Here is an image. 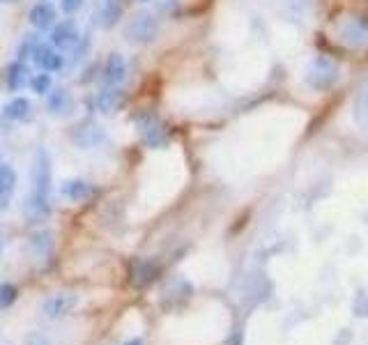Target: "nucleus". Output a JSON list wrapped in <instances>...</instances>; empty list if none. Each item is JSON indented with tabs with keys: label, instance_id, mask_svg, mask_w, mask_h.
I'll return each mask as SVG.
<instances>
[{
	"label": "nucleus",
	"instance_id": "13",
	"mask_svg": "<svg viewBox=\"0 0 368 345\" xmlns=\"http://www.w3.org/2000/svg\"><path fill=\"white\" fill-rule=\"evenodd\" d=\"M28 18H30V26L35 28L37 33L51 30V28L55 26V21H58V9H55L51 3H46V0H42V3H37L30 9Z\"/></svg>",
	"mask_w": 368,
	"mask_h": 345
},
{
	"label": "nucleus",
	"instance_id": "7",
	"mask_svg": "<svg viewBox=\"0 0 368 345\" xmlns=\"http://www.w3.org/2000/svg\"><path fill=\"white\" fill-rule=\"evenodd\" d=\"M340 42L352 46V49H364L368 46V23L359 16H350L340 23Z\"/></svg>",
	"mask_w": 368,
	"mask_h": 345
},
{
	"label": "nucleus",
	"instance_id": "22",
	"mask_svg": "<svg viewBox=\"0 0 368 345\" xmlns=\"http://www.w3.org/2000/svg\"><path fill=\"white\" fill-rule=\"evenodd\" d=\"M42 40L37 35H25L23 37V42L18 44V51H16V60H21V62H25V60H33V53H35V49H37V44H40Z\"/></svg>",
	"mask_w": 368,
	"mask_h": 345
},
{
	"label": "nucleus",
	"instance_id": "11",
	"mask_svg": "<svg viewBox=\"0 0 368 345\" xmlns=\"http://www.w3.org/2000/svg\"><path fill=\"white\" fill-rule=\"evenodd\" d=\"M125 101H127V92L120 86L104 88V90L97 92L95 108L99 111L101 115H113V113H117V111L125 106Z\"/></svg>",
	"mask_w": 368,
	"mask_h": 345
},
{
	"label": "nucleus",
	"instance_id": "27",
	"mask_svg": "<svg viewBox=\"0 0 368 345\" xmlns=\"http://www.w3.org/2000/svg\"><path fill=\"white\" fill-rule=\"evenodd\" d=\"M83 5H86V0H60V9L64 14H76Z\"/></svg>",
	"mask_w": 368,
	"mask_h": 345
},
{
	"label": "nucleus",
	"instance_id": "25",
	"mask_svg": "<svg viewBox=\"0 0 368 345\" xmlns=\"http://www.w3.org/2000/svg\"><path fill=\"white\" fill-rule=\"evenodd\" d=\"M156 12H161V14H175L180 9V3L178 0H156Z\"/></svg>",
	"mask_w": 368,
	"mask_h": 345
},
{
	"label": "nucleus",
	"instance_id": "3",
	"mask_svg": "<svg viewBox=\"0 0 368 345\" xmlns=\"http://www.w3.org/2000/svg\"><path fill=\"white\" fill-rule=\"evenodd\" d=\"M338 79H340V67L331 58H327V55H316V58L309 62L306 77H304L306 86L316 92L331 90L338 83Z\"/></svg>",
	"mask_w": 368,
	"mask_h": 345
},
{
	"label": "nucleus",
	"instance_id": "28",
	"mask_svg": "<svg viewBox=\"0 0 368 345\" xmlns=\"http://www.w3.org/2000/svg\"><path fill=\"white\" fill-rule=\"evenodd\" d=\"M23 345H51V341L42 336V334H33V336H28Z\"/></svg>",
	"mask_w": 368,
	"mask_h": 345
},
{
	"label": "nucleus",
	"instance_id": "8",
	"mask_svg": "<svg viewBox=\"0 0 368 345\" xmlns=\"http://www.w3.org/2000/svg\"><path fill=\"white\" fill-rule=\"evenodd\" d=\"M79 302H81L79 295H74V293H58V295H51L49 300L44 302L42 311H44L46 318L58 320V318H64V315H69L79 306Z\"/></svg>",
	"mask_w": 368,
	"mask_h": 345
},
{
	"label": "nucleus",
	"instance_id": "10",
	"mask_svg": "<svg viewBox=\"0 0 368 345\" xmlns=\"http://www.w3.org/2000/svg\"><path fill=\"white\" fill-rule=\"evenodd\" d=\"M127 74H129V64H127L125 55L122 53H110L106 58V62H104V69H101V81L106 83V88L122 86Z\"/></svg>",
	"mask_w": 368,
	"mask_h": 345
},
{
	"label": "nucleus",
	"instance_id": "5",
	"mask_svg": "<svg viewBox=\"0 0 368 345\" xmlns=\"http://www.w3.org/2000/svg\"><path fill=\"white\" fill-rule=\"evenodd\" d=\"M71 143L79 150H95V147L106 143V129L101 127L97 120L86 118L71 129Z\"/></svg>",
	"mask_w": 368,
	"mask_h": 345
},
{
	"label": "nucleus",
	"instance_id": "15",
	"mask_svg": "<svg viewBox=\"0 0 368 345\" xmlns=\"http://www.w3.org/2000/svg\"><path fill=\"white\" fill-rule=\"evenodd\" d=\"M60 193L71 203H83L95 196V186L86 180H79V177H71V180H64L60 186Z\"/></svg>",
	"mask_w": 368,
	"mask_h": 345
},
{
	"label": "nucleus",
	"instance_id": "20",
	"mask_svg": "<svg viewBox=\"0 0 368 345\" xmlns=\"http://www.w3.org/2000/svg\"><path fill=\"white\" fill-rule=\"evenodd\" d=\"M30 247H33V254L37 258H51L53 254V247H55V239H53V232L51 230H37L33 232L30 237Z\"/></svg>",
	"mask_w": 368,
	"mask_h": 345
},
{
	"label": "nucleus",
	"instance_id": "31",
	"mask_svg": "<svg viewBox=\"0 0 368 345\" xmlns=\"http://www.w3.org/2000/svg\"><path fill=\"white\" fill-rule=\"evenodd\" d=\"M136 3H150V0H136Z\"/></svg>",
	"mask_w": 368,
	"mask_h": 345
},
{
	"label": "nucleus",
	"instance_id": "18",
	"mask_svg": "<svg viewBox=\"0 0 368 345\" xmlns=\"http://www.w3.org/2000/svg\"><path fill=\"white\" fill-rule=\"evenodd\" d=\"M159 265L152 263V260H138L132 269V283L136 288H145L150 285L152 281H156V276H159Z\"/></svg>",
	"mask_w": 368,
	"mask_h": 345
},
{
	"label": "nucleus",
	"instance_id": "4",
	"mask_svg": "<svg viewBox=\"0 0 368 345\" xmlns=\"http://www.w3.org/2000/svg\"><path fill=\"white\" fill-rule=\"evenodd\" d=\"M159 30H161L159 16L152 12H138L132 21L125 26V40L129 44L145 46V44H152L156 37H159Z\"/></svg>",
	"mask_w": 368,
	"mask_h": 345
},
{
	"label": "nucleus",
	"instance_id": "29",
	"mask_svg": "<svg viewBox=\"0 0 368 345\" xmlns=\"http://www.w3.org/2000/svg\"><path fill=\"white\" fill-rule=\"evenodd\" d=\"M125 345H145V343H143V339H129Z\"/></svg>",
	"mask_w": 368,
	"mask_h": 345
},
{
	"label": "nucleus",
	"instance_id": "30",
	"mask_svg": "<svg viewBox=\"0 0 368 345\" xmlns=\"http://www.w3.org/2000/svg\"><path fill=\"white\" fill-rule=\"evenodd\" d=\"M14 3H18V0H0V5H14Z\"/></svg>",
	"mask_w": 368,
	"mask_h": 345
},
{
	"label": "nucleus",
	"instance_id": "19",
	"mask_svg": "<svg viewBox=\"0 0 368 345\" xmlns=\"http://www.w3.org/2000/svg\"><path fill=\"white\" fill-rule=\"evenodd\" d=\"M125 3L127 0H104L99 7V14H97V23L101 28H113L120 16L125 12Z\"/></svg>",
	"mask_w": 368,
	"mask_h": 345
},
{
	"label": "nucleus",
	"instance_id": "14",
	"mask_svg": "<svg viewBox=\"0 0 368 345\" xmlns=\"http://www.w3.org/2000/svg\"><path fill=\"white\" fill-rule=\"evenodd\" d=\"M30 67L21 60H14L5 69V88L9 92H21L25 86H30Z\"/></svg>",
	"mask_w": 368,
	"mask_h": 345
},
{
	"label": "nucleus",
	"instance_id": "23",
	"mask_svg": "<svg viewBox=\"0 0 368 345\" xmlns=\"http://www.w3.org/2000/svg\"><path fill=\"white\" fill-rule=\"evenodd\" d=\"M30 88L35 95H49L51 88H53V79L49 72H40V74H33L30 79Z\"/></svg>",
	"mask_w": 368,
	"mask_h": 345
},
{
	"label": "nucleus",
	"instance_id": "17",
	"mask_svg": "<svg viewBox=\"0 0 368 345\" xmlns=\"http://www.w3.org/2000/svg\"><path fill=\"white\" fill-rule=\"evenodd\" d=\"M352 118L359 129H368V77L357 88V95L352 101Z\"/></svg>",
	"mask_w": 368,
	"mask_h": 345
},
{
	"label": "nucleus",
	"instance_id": "9",
	"mask_svg": "<svg viewBox=\"0 0 368 345\" xmlns=\"http://www.w3.org/2000/svg\"><path fill=\"white\" fill-rule=\"evenodd\" d=\"M33 62L40 72L55 74V72H60L64 67V55H62V51L55 49V46L40 42L37 44L35 53H33Z\"/></svg>",
	"mask_w": 368,
	"mask_h": 345
},
{
	"label": "nucleus",
	"instance_id": "2",
	"mask_svg": "<svg viewBox=\"0 0 368 345\" xmlns=\"http://www.w3.org/2000/svg\"><path fill=\"white\" fill-rule=\"evenodd\" d=\"M136 132L141 136V141L150 147V150H163L171 143V129L163 120L152 113V111H141L134 120Z\"/></svg>",
	"mask_w": 368,
	"mask_h": 345
},
{
	"label": "nucleus",
	"instance_id": "26",
	"mask_svg": "<svg viewBox=\"0 0 368 345\" xmlns=\"http://www.w3.org/2000/svg\"><path fill=\"white\" fill-rule=\"evenodd\" d=\"M88 46H90V40H88V37L86 35H83L81 37V42L76 44V46H74V62H81L83 58H86V53H88Z\"/></svg>",
	"mask_w": 368,
	"mask_h": 345
},
{
	"label": "nucleus",
	"instance_id": "12",
	"mask_svg": "<svg viewBox=\"0 0 368 345\" xmlns=\"http://www.w3.org/2000/svg\"><path fill=\"white\" fill-rule=\"evenodd\" d=\"M46 108L53 118H67L74 113V95L67 88H55L46 95Z\"/></svg>",
	"mask_w": 368,
	"mask_h": 345
},
{
	"label": "nucleus",
	"instance_id": "32",
	"mask_svg": "<svg viewBox=\"0 0 368 345\" xmlns=\"http://www.w3.org/2000/svg\"><path fill=\"white\" fill-rule=\"evenodd\" d=\"M3 164H5V162H3V154H0V166H3Z\"/></svg>",
	"mask_w": 368,
	"mask_h": 345
},
{
	"label": "nucleus",
	"instance_id": "16",
	"mask_svg": "<svg viewBox=\"0 0 368 345\" xmlns=\"http://www.w3.org/2000/svg\"><path fill=\"white\" fill-rule=\"evenodd\" d=\"M3 115L12 123H28L33 118V104L28 97H12L3 106Z\"/></svg>",
	"mask_w": 368,
	"mask_h": 345
},
{
	"label": "nucleus",
	"instance_id": "24",
	"mask_svg": "<svg viewBox=\"0 0 368 345\" xmlns=\"http://www.w3.org/2000/svg\"><path fill=\"white\" fill-rule=\"evenodd\" d=\"M18 300V288L14 283H0V309H9Z\"/></svg>",
	"mask_w": 368,
	"mask_h": 345
},
{
	"label": "nucleus",
	"instance_id": "1",
	"mask_svg": "<svg viewBox=\"0 0 368 345\" xmlns=\"http://www.w3.org/2000/svg\"><path fill=\"white\" fill-rule=\"evenodd\" d=\"M30 193L23 203V214L30 223H42L51 214V191H53V169L51 157L44 147H37L30 169Z\"/></svg>",
	"mask_w": 368,
	"mask_h": 345
},
{
	"label": "nucleus",
	"instance_id": "21",
	"mask_svg": "<svg viewBox=\"0 0 368 345\" xmlns=\"http://www.w3.org/2000/svg\"><path fill=\"white\" fill-rule=\"evenodd\" d=\"M16 182H18V177L12 166L9 164L0 166V198H9L16 189Z\"/></svg>",
	"mask_w": 368,
	"mask_h": 345
},
{
	"label": "nucleus",
	"instance_id": "6",
	"mask_svg": "<svg viewBox=\"0 0 368 345\" xmlns=\"http://www.w3.org/2000/svg\"><path fill=\"white\" fill-rule=\"evenodd\" d=\"M81 30L76 21H71V18H67V21H60L55 23L51 28V46H55L58 51H71L74 46H76L81 42Z\"/></svg>",
	"mask_w": 368,
	"mask_h": 345
}]
</instances>
